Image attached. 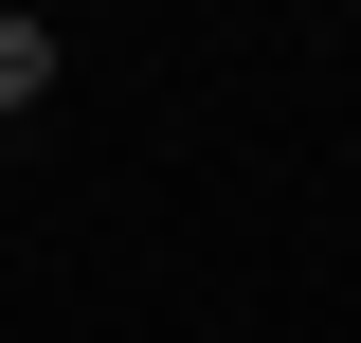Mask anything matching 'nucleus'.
I'll return each mask as SVG.
<instances>
[{"mask_svg": "<svg viewBox=\"0 0 361 343\" xmlns=\"http://www.w3.org/2000/svg\"><path fill=\"white\" fill-rule=\"evenodd\" d=\"M37 90H54V37H37V18H0V109H37Z\"/></svg>", "mask_w": 361, "mask_h": 343, "instance_id": "obj_1", "label": "nucleus"}]
</instances>
